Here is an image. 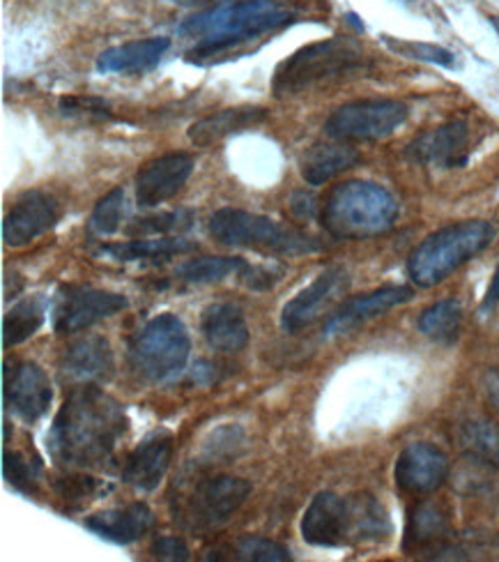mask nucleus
I'll use <instances>...</instances> for the list:
<instances>
[{
  "label": "nucleus",
  "mask_w": 499,
  "mask_h": 562,
  "mask_svg": "<svg viewBox=\"0 0 499 562\" xmlns=\"http://www.w3.org/2000/svg\"><path fill=\"white\" fill-rule=\"evenodd\" d=\"M127 431V415L98 385H77L67 394L52 431L49 452L69 471L102 468Z\"/></svg>",
  "instance_id": "nucleus-1"
},
{
  "label": "nucleus",
  "mask_w": 499,
  "mask_h": 562,
  "mask_svg": "<svg viewBox=\"0 0 499 562\" xmlns=\"http://www.w3.org/2000/svg\"><path fill=\"white\" fill-rule=\"evenodd\" d=\"M295 21V12L279 5L276 0H230L196 12L184 19L178 33L186 37H199V44L189 52V60L201 63L214 58L245 42L279 31Z\"/></svg>",
  "instance_id": "nucleus-2"
},
{
  "label": "nucleus",
  "mask_w": 499,
  "mask_h": 562,
  "mask_svg": "<svg viewBox=\"0 0 499 562\" xmlns=\"http://www.w3.org/2000/svg\"><path fill=\"white\" fill-rule=\"evenodd\" d=\"M398 215L400 205L387 187L368 180H348L327 194L320 220L331 238L366 240L392 231Z\"/></svg>",
  "instance_id": "nucleus-3"
},
{
  "label": "nucleus",
  "mask_w": 499,
  "mask_h": 562,
  "mask_svg": "<svg viewBox=\"0 0 499 562\" xmlns=\"http://www.w3.org/2000/svg\"><path fill=\"white\" fill-rule=\"evenodd\" d=\"M364 67H368V56L354 40L331 37L314 42L302 46L276 67L272 92L274 98H293L325 81L360 72Z\"/></svg>",
  "instance_id": "nucleus-4"
},
{
  "label": "nucleus",
  "mask_w": 499,
  "mask_h": 562,
  "mask_svg": "<svg viewBox=\"0 0 499 562\" xmlns=\"http://www.w3.org/2000/svg\"><path fill=\"white\" fill-rule=\"evenodd\" d=\"M495 226L484 220L449 224L421 240L408 259V274L421 289H431L454 274L461 266L490 247Z\"/></svg>",
  "instance_id": "nucleus-5"
},
{
  "label": "nucleus",
  "mask_w": 499,
  "mask_h": 562,
  "mask_svg": "<svg viewBox=\"0 0 499 562\" xmlns=\"http://www.w3.org/2000/svg\"><path fill=\"white\" fill-rule=\"evenodd\" d=\"M209 236L224 247L258 249L279 256H302L322 249V243L308 233L281 224L272 217L249 213V210L224 207L209 217Z\"/></svg>",
  "instance_id": "nucleus-6"
},
{
  "label": "nucleus",
  "mask_w": 499,
  "mask_h": 562,
  "mask_svg": "<svg viewBox=\"0 0 499 562\" xmlns=\"http://www.w3.org/2000/svg\"><path fill=\"white\" fill-rule=\"evenodd\" d=\"M192 339L175 314H159L132 337L127 362L134 376L146 383H163L186 367Z\"/></svg>",
  "instance_id": "nucleus-7"
},
{
  "label": "nucleus",
  "mask_w": 499,
  "mask_h": 562,
  "mask_svg": "<svg viewBox=\"0 0 499 562\" xmlns=\"http://www.w3.org/2000/svg\"><path fill=\"white\" fill-rule=\"evenodd\" d=\"M410 109L398 100H356L339 106L325 123V134L341 144H364L392 136L408 121Z\"/></svg>",
  "instance_id": "nucleus-8"
},
{
  "label": "nucleus",
  "mask_w": 499,
  "mask_h": 562,
  "mask_svg": "<svg viewBox=\"0 0 499 562\" xmlns=\"http://www.w3.org/2000/svg\"><path fill=\"white\" fill-rule=\"evenodd\" d=\"M251 496V484L242 477L217 475L201 480L184 496L175 521L192 530H212L224 526Z\"/></svg>",
  "instance_id": "nucleus-9"
},
{
  "label": "nucleus",
  "mask_w": 499,
  "mask_h": 562,
  "mask_svg": "<svg viewBox=\"0 0 499 562\" xmlns=\"http://www.w3.org/2000/svg\"><path fill=\"white\" fill-rule=\"evenodd\" d=\"M127 310V297L83 284L60 286L54 300L52 323L58 335H75Z\"/></svg>",
  "instance_id": "nucleus-10"
},
{
  "label": "nucleus",
  "mask_w": 499,
  "mask_h": 562,
  "mask_svg": "<svg viewBox=\"0 0 499 562\" xmlns=\"http://www.w3.org/2000/svg\"><path fill=\"white\" fill-rule=\"evenodd\" d=\"M350 286L348 270L341 266H331L316 277L314 284H308L299 291L281 312V327L285 333H299L304 327L314 325L325 312L345 295Z\"/></svg>",
  "instance_id": "nucleus-11"
},
{
  "label": "nucleus",
  "mask_w": 499,
  "mask_h": 562,
  "mask_svg": "<svg viewBox=\"0 0 499 562\" xmlns=\"http://www.w3.org/2000/svg\"><path fill=\"white\" fill-rule=\"evenodd\" d=\"M196 161L186 153H166L143 164L136 173V203L140 207H157L178 196L186 180L192 178Z\"/></svg>",
  "instance_id": "nucleus-12"
},
{
  "label": "nucleus",
  "mask_w": 499,
  "mask_h": 562,
  "mask_svg": "<svg viewBox=\"0 0 499 562\" xmlns=\"http://www.w3.org/2000/svg\"><path fill=\"white\" fill-rule=\"evenodd\" d=\"M299 528L306 544L325 549L352 544L350 498H341L334 491H322L306 507Z\"/></svg>",
  "instance_id": "nucleus-13"
},
{
  "label": "nucleus",
  "mask_w": 499,
  "mask_h": 562,
  "mask_svg": "<svg viewBox=\"0 0 499 562\" xmlns=\"http://www.w3.org/2000/svg\"><path fill=\"white\" fill-rule=\"evenodd\" d=\"M63 217L56 196L42 190L26 192L16 199L3 222V240L8 247H23L49 233Z\"/></svg>",
  "instance_id": "nucleus-14"
},
{
  "label": "nucleus",
  "mask_w": 499,
  "mask_h": 562,
  "mask_svg": "<svg viewBox=\"0 0 499 562\" xmlns=\"http://www.w3.org/2000/svg\"><path fill=\"white\" fill-rule=\"evenodd\" d=\"M408 157L423 167L458 169L469 159V125L465 121H449L440 127L419 134L408 146Z\"/></svg>",
  "instance_id": "nucleus-15"
},
{
  "label": "nucleus",
  "mask_w": 499,
  "mask_h": 562,
  "mask_svg": "<svg viewBox=\"0 0 499 562\" xmlns=\"http://www.w3.org/2000/svg\"><path fill=\"white\" fill-rule=\"evenodd\" d=\"M449 475L446 454L431 442H412L396 459V484L412 496H426L438 491Z\"/></svg>",
  "instance_id": "nucleus-16"
},
{
  "label": "nucleus",
  "mask_w": 499,
  "mask_h": 562,
  "mask_svg": "<svg viewBox=\"0 0 499 562\" xmlns=\"http://www.w3.org/2000/svg\"><path fill=\"white\" fill-rule=\"evenodd\" d=\"M54 400L52 381L46 371L35 362H21L8 373L5 381V404L8 411L21 417L29 425H35L39 417L46 415Z\"/></svg>",
  "instance_id": "nucleus-17"
},
{
  "label": "nucleus",
  "mask_w": 499,
  "mask_h": 562,
  "mask_svg": "<svg viewBox=\"0 0 499 562\" xmlns=\"http://www.w3.org/2000/svg\"><path fill=\"white\" fill-rule=\"evenodd\" d=\"M115 358L109 339L100 335H90L69 344L60 360L63 379L71 385H98L106 383L113 376Z\"/></svg>",
  "instance_id": "nucleus-18"
},
{
  "label": "nucleus",
  "mask_w": 499,
  "mask_h": 562,
  "mask_svg": "<svg viewBox=\"0 0 499 562\" xmlns=\"http://www.w3.org/2000/svg\"><path fill=\"white\" fill-rule=\"evenodd\" d=\"M412 295L415 293L408 286H385V289H377V291H371L364 295H354V297L345 300L341 307L331 314V318L325 323L322 337L331 339V337L345 335L352 330V327L383 316L389 310L398 307V304L412 300Z\"/></svg>",
  "instance_id": "nucleus-19"
},
{
  "label": "nucleus",
  "mask_w": 499,
  "mask_h": 562,
  "mask_svg": "<svg viewBox=\"0 0 499 562\" xmlns=\"http://www.w3.org/2000/svg\"><path fill=\"white\" fill-rule=\"evenodd\" d=\"M175 277L186 284H214V281H224L228 277L242 279L245 284L253 291H265L272 286L270 270L251 266L240 256H203V259H192L178 268Z\"/></svg>",
  "instance_id": "nucleus-20"
},
{
  "label": "nucleus",
  "mask_w": 499,
  "mask_h": 562,
  "mask_svg": "<svg viewBox=\"0 0 499 562\" xmlns=\"http://www.w3.org/2000/svg\"><path fill=\"white\" fill-rule=\"evenodd\" d=\"M173 459V438L157 431L143 440L123 465V482L138 491H155Z\"/></svg>",
  "instance_id": "nucleus-21"
},
{
  "label": "nucleus",
  "mask_w": 499,
  "mask_h": 562,
  "mask_svg": "<svg viewBox=\"0 0 499 562\" xmlns=\"http://www.w3.org/2000/svg\"><path fill=\"white\" fill-rule=\"evenodd\" d=\"M155 526V514L146 503H132L127 507L104 509L86 519V528L113 544H134L146 537Z\"/></svg>",
  "instance_id": "nucleus-22"
},
{
  "label": "nucleus",
  "mask_w": 499,
  "mask_h": 562,
  "mask_svg": "<svg viewBox=\"0 0 499 562\" xmlns=\"http://www.w3.org/2000/svg\"><path fill=\"white\" fill-rule=\"evenodd\" d=\"M171 49L169 37H148L111 46L98 56V69L102 75H146L161 63L163 54Z\"/></svg>",
  "instance_id": "nucleus-23"
},
{
  "label": "nucleus",
  "mask_w": 499,
  "mask_h": 562,
  "mask_svg": "<svg viewBox=\"0 0 499 562\" xmlns=\"http://www.w3.org/2000/svg\"><path fill=\"white\" fill-rule=\"evenodd\" d=\"M270 119V111L263 106H235L214 111L205 119L196 121L189 127V140L199 148H209L214 144H222L224 138L233 134H242L256 125H263Z\"/></svg>",
  "instance_id": "nucleus-24"
},
{
  "label": "nucleus",
  "mask_w": 499,
  "mask_h": 562,
  "mask_svg": "<svg viewBox=\"0 0 499 562\" xmlns=\"http://www.w3.org/2000/svg\"><path fill=\"white\" fill-rule=\"evenodd\" d=\"M201 333L207 346L219 350V353H237L249 344L245 312L233 302L209 304L201 318Z\"/></svg>",
  "instance_id": "nucleus-25"
},
{
  "label": "nucleus",
  "mask_w": 499,
  "mask_h": 562,
  "mask_svg": "<svg viewBox=\"0 0 499 562\" xmlns=\"http://www.w3.org/2000/svg\"><path fill=\"white\" fill-rule=\"evenodd\" d=\"M360 161L362 155L348 144H341V140H337V144H318L302 159V178L308 184L320 187L329 180H334L343 171L356 167Z\"/></svg>",
  "instance_id": "nucleus-26"
},
{
  "label": "nucleus",
  "mask_w": 499,
  "mask_h": 562,
  "mask_svg": "<svg viewBox=\"0 0 499 562\" xmlns=\"http://www.w3.org/2000/svg\"><path fill=\"white\" fill-rule=\"evenodd\" d=\"M196 245L189 243L184 238H157V240H129V243H117V245H104L100 247L98 256H106L111 261L117 263H138V261H150V263H159V261H169L173 256H182L194 251Z\"/></svg>",
  "instance_id": "nucleus-27"
},
{
  "label": "nucleus",
  "mask_w": 499,
  "mask_h": 562,
  "mask_svg": "<svg viewBox=\"0 0 499 562\" xmlns=\"http://www.w3.org/2000/svg\"><path fill=\"white\" fill-rule=\"evenodd\" d=\"M449 530H451L449 517L438 503H419L410 514L406 549L417 551V549L440 544L449 535Z\"/></svg>",
  "instance_id": "nucleus-28"
},
{
  "label": "nucleus",
  "mask_w": 499,
  "mask_h": 562,
  "mask_svg": "<svg viewBox=\"0 0 499 562\" xmlns=\"http://www.w3.org/2000/svg\"><path fill=\"white\" fill-rule=\"evenodd\" d=\"M350 512H352V544L387 540V535L392 532L387 509L373 496L362 494V496L350 498Z\"/></svg>",
  "instance_id": "nucleus-29"
},
{
  "label": "nucleus",
  "mask_w": 499,
  "mask_h": 562,
  "mask_svg": "<svg viewBox=\"0 0 499 562\" xmlns=\"http://www.w3.org/2000/svg\"><path fill=\"white\" fill-rule=\"evenodd\" d=\"M46 318V300L42 295H33L16 302L3 321V344L8 348L19 346L31 339Z\"/></svg>",
  "instance_id": "nucleus-30"
},
{
  "label": "nucleus",
  "mask_w": 499,
  "mask_h": 562,
  "mask_svg": "<svg viewBox=\"0 0 499 562\" xmlns=\"http://www.w3.org/2000/svg\"><path fill=\"white\" fill-rule=\"evenodd\" d=\"M463 307L458 300H440L419 316V333L440 344H454L461 335Z\"/></svg>",
  "instance_id": "nucleus-31"
},
{
  "label": "nucleus",
  "mask_w": 499,
  "mask_h": 562,
  "mask_svg": "<svg viewBox=\"0 0 499 562\" xmlns=\"http://www.w3.org/2000/svg\"><path fill=\"white\" fill-rule=\"evenodd\" d=\"M127 220V196L123 187H115L106 196H102L94 205L90 215V231L98 233V236H113L123 228Z\"/></svg>",
  "instance_id": "nucleus-32"
},
{
  "label": "nucleus",
  "mask_w": 499,
  "mask_h": 562,
  "mask_svg": "<svg viewBox=\"0 0 499 562\" xmlns=\"http://www.w3.org/2000/svg\"><path fill=\"white\" fill-rule=\"evenodd\" d=\"M192 220H194L192 210L180 207V210H173V213H161V215L136 220L134 224L127 226V236H134V238L169 236V233H180L192 226Z\"/></svg>",
  "instance_id": "nucleus-33"
},
{
  "label": "nucleus",
  "mask_w": 499,
  "mask_h": 562,
  "mask_svg": "<svg viewBox=\"0 0 499 562\" xmlns=\"http://www.w3.org/2000/svg\"><path fill=\"white\" fill-rule=\"evenodd\" d=\"M383 42L387 49H392L394 54L410 58V60H419V63H431V65H440V67H454L456 65V56L451 54L449 49L440 44H428V42H412V40H398L392 35H383Z\"/></svg>",
  "instance_id": "nucleus-34"
},
{
  "label": "nucleus",
  "mask_w": 499,
  "mask_h": 562,
  "mask_svg": "<svg viewBox=\"0 0 499 562\" xmlns=\"http://www.w3.org/2000/svg\"><path fill=\"white\" fill-rule=\"evenodd\" d=\"M230 558L242 562H285L291 560V551L268 537L245 535L230 547Z\"/></svg>",
  "instance_id": "nucleus-35"
},
{
  "label": "nucleus",
  "mask_w": 499,
  "mask_h": 562,
  "mask_svg": "<svg viewBox=\"0 0 499 562\" xmlns=\"http://www.w3.org/2000/svg\"><path fill=\"white\" fill-rule=\"evenodd\" d=\"M3 473L5 480L12 488H16L19 494H26V496H35L37 488H39V473L42 468L39 463L31 461L29 457H23L21 452H5L3 457Z\"/></svg>",
  "instance_id": "nucleus-36"
},
{
  "label": "nucleus",
  "mask_w": 499,
  "mask_h": 562,
  "mask_svg": "<svg viewBox=\"0 0 499 562\" xmlns=\"http://www.w3.org/2000/svg\"><path fill=\"white\" fill-rule=\"evenodd\" d=\"M60 111L69 119H81V121H94V123H106L113 121V109L102 98H79L69 95L60 100Z\"/></svg>",
  "instance_id": "nucleus-37"
},
{
  "label": "nucleus",
  "mask_w": 499,
  "mask_h": 562,
  "mask_svg": "<svg viewBox=\"0 0 499 562\" xmlns=\"http://www.w3.org/2000/svg\"><path fill=\"white\" fill-rule=\"evenodd\" d=\"M100 491V482L94 477H86V475H71V477H60L56 482V494L60 496V501L65 503H75V505H83L86 501L98 496Z\"/></svg>",
  "instance_id": "nucleus-38"
},
{
  "label": "nucleus",
  "mask_w": 499,
  "mask_h": 562,
  "mask_svg": "<svg viewBox=\"0 0 499 562\" xmlns=\"http://www.w3.org/2000/svg\"><path fill=\"white\" fill-rule=\"evenodd\" d=\"M152 555L159 560L184 562V560H189V555H192V551H189V547L184 544V540H180V537L163 535V537H157V540L152 542Z\"/></svg>",
  "instance_id": "nucleus-39"
},
{
  "label": "nucleus",
  "mask_w": 499,
  "mask_h": 562,
  "mask_svg": "<svg viewBox=\"0 0 499 562\" xmlns=\"http://www.w3.org/2000/svg\"><path fill=\"white\" fill-rule=\"evenodd\" d=\"M291 210L297 220H311L318 213V201L308 192H295L291 199Z\"/></svg>",
  "instance_id": "nucleus-40"
},
{
  "label": "nucleus",
  "mask_w": 499,
  "mask_h": 562,
  "mask_svg": "<svg viewBox=\"0 0 499 562\" xmlns=\"http://www.w3.org/2000/svg\"><path fill=\"white\" fill-rule=\"evenodd\" d=\"M497 304H499V266L495 268V274H492V279H490V286H488V291H486L481 310H484V312H490V310L497 307Z\"/></svg>",
  "instance_id": "nucleus-41"
},
{
  "label": "nucleus",
  "mask_w": 499,
  "mask_h": 562,
  "mask_svg": "<svg viewBox=\"0 0 499 562\" xmlns=\"http://www.w3.org/2000/svg\"><path fill=\"white\" fill-rule=\"evenodd\" d=\"M488 394H490V402L495 404V408H499V371H492L488 376Z\"/></svg>",
  "instance_id": "nucleus-42"
},
{
  "label": "nucleus",
  "mask_w": 499,
  "mask_h": 562,
  "mask_svg": "<svg viewBox=\"0 0 499 562\" xmlns=\"http://www.w3.org/2000/svg\"><path fill=\"white\" fill-rule=\"evenodd\" d=\"M173 3H180V5H209V3H230V0H173Z\"/></svg>",
  "instance_id": "nucleus-43"
},
{
  "label": "nucleus",
  "mask_w": 499,
  "mask_h": 562,
  "mask_svg": "<svg viewBox=\"0 0 499 562\" xmlns=\"http://www.w3.org/2000/svg\"><path fill=\"white\" fill-rule=\"evenodd\" d=\"M490 23L495 26V31L499 33V16H490Z\"/></svg>",
  "instance_id": "nucleus-44"
}]
</instances>
